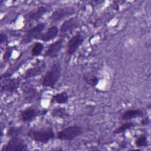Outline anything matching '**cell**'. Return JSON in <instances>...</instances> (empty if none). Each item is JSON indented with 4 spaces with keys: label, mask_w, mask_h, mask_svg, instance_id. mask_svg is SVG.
<instances>
[{
    "label": "cell",
    "mask_w": 151,
    "mask_h": 151,
    "mask_svg": "<svg viewBox=\"0 0 151 151\" xmlns=\"http://www.w3.org/2000/svg\"><path fill=\"white\" fill-rule=\"evenodd\" d=\"M27 135L32 140L42 143H47L55 137L54 130L51 127L31 128L28 130Z\"/></svg>",
    "instance_id": "1"
},
{
    "label": "cell",
    "mask_w": 151,
    "mask_h": 151,
    "mask_svg": "<svg viewBox=\"0 0 151 151\" xmlns=\"http://www.w3.org/2000/svg\"><path fill=\"white\" fill-rule=\"evenodd\" d=\"M61 73V64L59 62H56L53 64L44 75L41 80L42 86L45 87H54L60 78Z\"/></svg>",
    "instance_id": "2"
},
{
    "label": "cell",
    "mask_w": 151,
    "mask_h": 151,
    "mask_svg": "<svg viewBox=\"0 0 151 151\" xmlns=\"http://www.w3.org/2000/svg\"><path fill=\"white\" fill-rule=\"evenodd\" d=\"M83 133L82 128L77 125H72L58 131L56 137L60 140H71Z\"/></svg>",
    "instance_id": "3"
},
{
    "label": "cell",
    "mask_w": 151,
    "mask_h": 151,
    "mask_svg": "<svg viewBox=\"0 0 151 151\" xmlns=\"http://www.w3.org/2000/svg\"><path fill=\"white\" fill-rule=\"evenodd\" d=\"M27 150V145L19 136L11 137L1 149V151H26Z\"/></svg>",
    "instance_id": "4"
},
{
    "label": "cell",
    "mask_w": 151,
    "mask_h": 151,
    "mask_svg": "<svg viewBox=\"0 0 151 151\" xmlns=\"http://www.w3.org/2000/svg\"><path fill=\"white\" fill-rule=\"evenodd\" d=\"M45 27V24L40 22L37 24L32 28L28 29L24 35L23 36L21 41V44H26L29 43L34 39H38L41 35Z\"/></svg>",
    "instance_id": "5"
},
{
    "label": "cell",
    "mask_w": 151,
    "mask_h": 151,
    "mask_svg": "<svg viewBox=\"0 0 151 151\" xmlns=\"http://www.w3.org/2000/svg\"><path fill=\"white\" fill-rule=\"evenodd\" d=\"M84 41V36L80 33L77 32L73 35L68 41L67 44L66 53L68 56L73 55L77 50L78 47L81 45Z\"/></svg>",
    "instance_id": "6"
},
{
    "label": "cell",
    "mask_w": 151,
    "mask_h": 151,
    "mask_svg": "<svg viewBox=\"0 0 151 151\" xmlns=\"http://www.w3.org/2000/svg\"><path fill=\"white\" fill-rule=\"evenodd\" d=\"M79 25V21L78 18L76 17H71L65 20L59 29L60 37H64L67 34L70 33L76 28H77Z\"/></svg>",
    "instance_id": "7"
},
{
    "label": "cell",
    "mask_w": 151,
    "mask_h": 151,
    "mask_svg": "<svg viewBox=\"0 0 151 151\" xmlns=\"http://www.w3.org/2000/svg\"><path fill=\"white\" fill-rule=\"evenodd\" d=\"M75 12V9L72 6H64L56 9L53 11L50 17V19L52 22H57L62 19L72 15Z\"/></svg>",
    "instance_id": "8"
},
{
    "label": "cell",
    "mask_w": 151,
    "mask_h": 151,
    "mask_svg": "<svg viewBox=\"0 0 151 151\" xmlns=\"http://www.w3.org/2000/svg\"><path fill=\"white\" fill-rule=\"evenodd\" d=\"M45 67L46 63L45 61H41L36 63L34 66L26 70L23 76L24 79L27 80L40 75L45 69Z\"/></svg>",
    "instance_id": "9"
},
{
    "label": "cell",
    "mask_w": 151,
    "mask_h": 151,
    "mask_svg": "<svg viewBox=\"0 0 151 151\" xmlns=\"http://www.w3.org/2000/svg\"><path fill=\"white\" fill-rule=\"evenodd\" d=\"M48 8L45 6H40L27 13L25 15V21L27 23L38 21L46 12H48Z\"/></svg>",
    "instance_id": "10"
},
{
    "label": "cell",
    "mask_w": 151,
    "mask_h": 151,
    "mask_svg": "<svg viewBox=\"0 0 151 151\" xmlns=\"http://www.w3.org/2000/svg\"><path fill=\"white\" fill-rule=\"evenodd\" d=\"M64 43L63 38H60L58 40L52 42L49 45L48 48L44 53V57L54 58L57 57L61 48H63Z\"/></svg>",
    "instance_id": "11"
},
{
    "label": "cell",
    "mask_w": 151,
    "mask_h": 151,
    "mask_svg": "<svg viewBox=\"0 0 151 151\" xmlns=\"http://www.w3.org/2000/svg\"><path fill=\"white\" fill-rule=\"evenodd\" d=\"M20 85V80L18 78H9L5 80L1 85V93H15Z\"/></svg>",
    "instance_id": "12"
},
{
    "label": "cell",
    "mask_w": 151,
    "mask_h": 151,
    "mask_svg": "<svg viewBox=\"0 0 151 151\" xmlns=\"http://www.w3.org/2000/svg\"><path fill=\"white\" fill-rule=\"evenodd\" d=\"M38 112L34 107L29 106L21 111L19 118L23 122H30L38 116Z\"/></svg>",
    "instance_id": "13"
},
{
    "label": "cell",
    "mask_w": 151,
    "mask_h": 151,
    "mask_svg": "<svg viewBox=\"0 0 151 151\" xmlns=\"http://www.w3.org/2000/svg\"><path fill=\"white\" fill-rule=\"evenodd\" d=\"M59 29L58 27L55 25H53L48 28V29L45 32L42 33L38 39L44 42L50 41L57 37Z\"/></svg>",
    "instance_id": "14"
},
{
    "label": "cell",
    "mask_w": 151,
    "mask_h": 151,
    "mask_svg": "<svg viewBox=\"0 0 151 151\" xmlns=\"http://www.w3.org/2000/svg\"><path fill=\"white\" fill-rule=\"evenodd\" d=\"M22 91L24 99L29 101H33L38 96V91L31 84H25L24 86H23Z\"/></svg>",
    "instance_id": "15"
},
{
    "label": "cell",
    "mask_w": 151,
    "mask_h": 151,
    "mask_svg": "<svg viewBox=\"0 0 151 151\" xmlns=\"http://www.w3.org/2000/svg\"><path fill=\"white\" fill-rule=\"evenodd\" d=\"M143 114V111L140 109H129L123 112L121 119L123 120L128 121L136 117L142 116Z\"/></svg>",
    "instance_id": "16"
},
{
    "label": "cell",
    "mask_w": 151,
    "mask_h": 151,
    "mask_svg": "<svg viewBox=\"0 0 151 151\" xmlns=\"http://www.w3.org/2000/svg\"><path fill=\"white\" fill-rule=\"evenodd\" d=\"M51 115L53 117L59 119H66L69 116V114L64 107H57L54 108L51 111Z\"/></svg>",
    "instance_id": "17"
},
{
    "label": "cell",
    "mask_w": 151,
    "mask_h": 151,
    "mask_svg": "<svg viewBox=\"0 0 151 151\" xmlns=\"http://www.w3.org/2000/svg\"><path fill=\"white\" fill-rule=\"evenodd\" d=\"M68 94L65 91H63L54 94L52 97V102L54 101L58 104H65L68 102Z\"/></svg>",
    "instance_id": "18"
},
{
    "label": "cell",
    "mask_w": 151,
    "mask_h": 151,
    "mask_svg": "<svg viewBox=\"0 0 151 151\" xmlns=\"http://www.w3.org/2000/svg\"><path fill=\"white\" fill-rule=\"evenodd\" d=\"M83 80L86 83V84L92 87H96L99 82L98 77L91 73L84 74L83 76Z\"/></svg>",
    "instance_id": "19"
},
{
    "label": "cell",
    "mask_w": 151,
    "mask_h": 151,
    "mask_svg": "<svg viewBox=\"0 0 151 151\" xmlns=\"http://www.w3.org/2000/svg\"><path fill=\"white\" fill-rule=\"evenodd\" d=\"M134 126V123L132 122H126V123L122 124V125H120V126L117 127V128H116L115 130H114L113 133L114 134H120L122 133H124L126 130L133 127Z\"/></svg>",
    "instance_id": "20"
},
{
    "label": "cell",
    "mask_w": 151,
    "mask_h": 151,
    "mask_svg": "<svg viewBox=\"0 0 151 151\" xmlns=\"http://www.w3.org/2000/svg\"><path fill=\"white\" fill-rule=\"evenodd\" d=\"M44 50V44L40 42H35L31 50V54L32 56L36 57L40 55Z\"/></svg>",
    "instance_id": "21"
},
{
    "label": "cell",
    "mask_w": 151,
    "mask_h": 151,
    "mask_svg": "<svg viewBox=\"0 0 151 151\" xmlns=\"http://www.w3.org/2000/svg\"><path fill=\"white\" fill-rule=\"evenodd\" d=\"M23 130V128L21 126H12L8 129L6 132V135L9 137L18 136Z\"/></svg>",
    "instance_id": "22"
},
{
    "label": "cell",
    "mask_w": 151,
    "mask_h": 151,
    "mask_svg": "<svg viewBox=\"0 0 151 151\" xmlns=\"http://www.w3.org/2000/svg\"><path fill=\"white\" fill-rule=\"evenodd\" d=\"M134 143L137 147H146L148 145L147 138L145 135H141L135 140Z\"/></svg>",
    "instance_id": "23"
},
{
    "label": "cell",
    "mask_w": 151,
    "mask_h": 151,
    "mask_svg": "<svg viewBox=\"0 0 151 151\" xmlns=\"http://www.w3.org/2000/svg\"><path fill=\"white\" fill-rule=\"evenodd\" d=\"M12 51H13V48L12 47H8L6 48L4 54L3 55V60L5 62H7L9 61V60L10 59L12 54Z\"/></svg>",
    "instance_id": "24"
},
{
    "label": "cell",
    "mask_w": 151,
    "mask_h": 151,
    "mask_svg": "<svg viewBox=\"0 0 151 151\" xmlns=\"http://www.w3.org/2000/svg\"><path fill=\"white\" fill-rule=\"evenodd\" d=\"M8 41V36L5 33H3L2 32L1 34V37H0V42L1 44H4L5 42H6Z\"/></svg>",
    "instance_id": "25"
},
{
    "label": "cell",
    "mask_w": 151,
    "mask_h": 151,
    "mask_svg": "<svg viewBox=\"0 0 151 151\" xmlns=\"http://www.w3.org/2000/svg\"><path fill=\"white\" fill-rule=\"evenodd\" d=\"M149 123V119L148 117H145L141 120V124L143 126H146Z\"/></svg>",
    "instance_id": "26"
}]
</instances>
